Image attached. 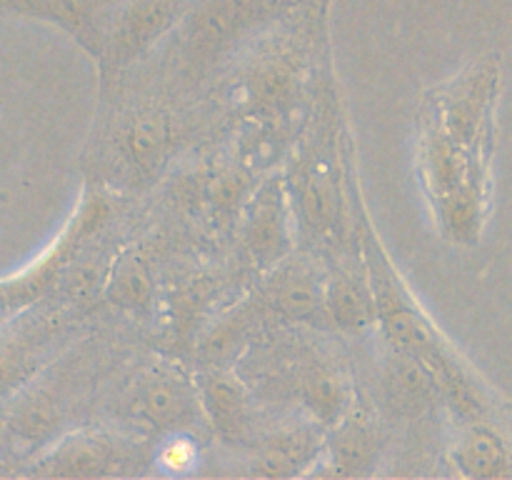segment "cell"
<instances>
[{
  "label": "cell",
  "instance_id": "6da1fadb",
  "mask_svg": "<svg viewBox=\"0 0 512 480\" xmlns=\"http://www.w3.org/2000/svg\"><path fill=\"white\" fill-rule=\"evenodd\" d=\"M498 63L475 60L425 98L418 173L435 218L455 243H475L490 205Z\"/></svg>",
  "mask_w": 512,
  "mask_h": 480
},
{
  "label": "cell",
  "instance_id": "7a4b0ae2",
  "mask_svg": "<svg viewBox=\"0 0 512 480\" xmlns=\"http://www.w3.org/2000/svg\"><path fill=\"white\" fill-rule=\"evenodd\" d=\"M108 213V203H105L100 195H85L83 203L75 208V213L70 215V220L65 223L63 233L45 248V253L38 255L30 265H25L20 273L5 278V308H23V305L33 303L38 295H43L45 290L55 283L60 270L73 260V255L78 253V248L85 243V238H90V235L108 220Z\"/></svg>",
  "mask_w": 512,
  "mask_h": 480
},
{
  "label": "cell",
  "instance_id": "3957f363",
  "mask_svg": "<svg viewBox=\"0 0 512 480\" xmlns=\"http://www.w3.org/2000/svg\"><path fill=\"white\" fill-rule=\"evenodd\" d=\"M130 415L155 433L190 430L203 410L200 385L175 365H158L135 383L130 393Z\"/></svg>",
  "mask_w": 512,
  "mask_h": 480
},
{
  "label": "cell",
  "instance_id": "277c9868",
  "mask_svg": "<svg viewBox=\"0 0 512 480\" xmlns=\"http://www.w3.org/2000/svg\"><path fill=\"white\" fill-rule=\"evenodd\" d=\"M178 13V0H118L105 20L98 58L113 68L133 63Z\"/></svg>",
  "mask_w": 512,
  "mask_h": 480
},
{
  "label": "cell",
  "instance_id": "5b68a950",
  "mask_svg": "<svg viewBox=\"0 0 512 480\" xmlns=\"http://www.w3.org/2000/svg\"><path fill=\"white\" fill-rule=\"evenodd\" d=\"M133 463V453L125 440L100 430H78L65 435L53 445L33 475L43 478H105V475L125 473V465Z\"/></svg>",
  "mask_w": 512,
  "mask_h": 480
},
{
  "label": "cell",
  "instance_id": "8992f818",
  "mask_svg": "<svg viewBox=\"0 0 512 480\" xmlns=\"http://www.w3.org/2000/svg\"><path fill=\"white\" fill-rule=\"evenodd\" d=\"M300 83L298 60L285 50H268L245 68L238 88V103L255 115L283 110Z\"/></svg>",
  "mask_w": 512,
  "mask_h": 480
},
{
  "label": "cell",
  "instance_id": "52a82bcc",
  "mask_svg": "<svg viewBox=\"0 0 512 480\" xmlns=\"http://www.w3.org/2000/svg\"><path fill=\"white\" fill-rule=\"evenodd\" d=\"M288 378L298 403H303L318 423H338L348 413V383L330 360L320 358L318 353L300 355L295 358Z\"/></svg>",
  "mask_w": 512,
  "mask_h": 480
},
{
  "label": "cell",
  "instance_id": "ba28073f",
  "mask_svg": "<svg viewBox=\"0 0 512 480\" xmlns=\"http://www.w3.org/2000/svg\"><path fill=\"white\" fill-rule=\"evenodd\" d=\"M173 120L160 108H140L120 128V160L135 178H150L173 148Z\"/></svg>",
  "mask_w": 512,
  "mask_h": 480
},
{
  "label": "cell",
  "instance_id": "9c48e42d",
  "mask_svg": "<svg viewBox=\"0 0 512 480\" xmlns=\"http://www.w3.org/2000/svg\"><path fill=\"white\" fill-rule=\"evenodd\" d=\"M293 193L300 218L315 235H333L340 223V178L325 155H315L295 173Z\"/></svg>",
  "mask_w": 512,
  "mask_h": 480
},
{
  "label": "cell",
  "instance_id": "30bf717a",
  "mask_svg": "<svg viewBox=\"0 0 512 480\" xmlns=\"http://www.w3.org/2000/svg\"><path fill=\"white\" fill-rule=\"evenodd\" d=\"M5 3L18 13L70 30L85 48L98 55L105 20L118 0H5Z\"/></svg>",
  "mask_w": 512,
  "mask_h": 480
},
{
  "label": "cell",
  "instance_id": "8fae6325",
  "mask_svg": "<svg viewBox=\"0 0 512 480\" xmlns=\"http://www.w3.org/2000/svg\"><path fill=\"white\" fill-rule=\"evenodd\" d=\"M378 455V430L373 428L370 418L360 410H348L335 423L328 443L320 450V460L328 468L320 470L323 475H363Z\"/></svg>",
  "mask_w": 512,
  "mask_h": 480
},
{
  "label": "cell",
  "instance_id": "7c38bea8",
  "mask_svg": "<svg viewBox=\"0 0 512 480\" xmlns=\"http://www.w3.org/2000/svg\"><path fill=\"white\" fill-rule=\"evenodd\" d=\"M245 243L260 265L283 263L288 255V210L278 185H268L255 195L245 220Z\"/></svg>",
  "mask_w": 512,
  "mask_h": 480
},
{
  "label": "cell",
  "instance_id": "4fadbf2b",
  "mask_svg": "<svg viewBox=\"0 0 512 480\" xmlns=\"http://www.w3.org/2000/svg\"><path fill=\"white\" fill-rule=\"evenodd\" d=\"M453 463L465 478H505L512 475V450L498 428L473 418L455 440Z\"/></svg>",
  "mask_w": 512,
  "mask_h": 480
},
{
  "label": "cell",
  "instance_id": "5bb4252c",
  "mask_svg": "<svg viewBox=\"0 0 512 480\" xmlns=\"http://www.w3.org/2000/svg\"><path fill=\"white\" fill-rule=\"evenodd\" d=\"M323 440L313 433L310 425L283 428L265 435L253 453V475L265 478H285V475L305 473V463H318Z\"/></svg>",
  "mask_w": 512,
  "mask_h": 480
},
{
  "label": "cell",
  "instance_id": "9a60e30c",
  "mask_svg": "<svg viewBox=\"0 0 512 480\" xmlns=\"http://www.w3.org/2000/svg\"><path fill=\"white\" fill-rule=\"evenodd\" d=\"M198 385L205 418L225 443H238L248 428V395L243 383L228 370H210Z\"/></svg>",
  "mask_w": 512,
  "mask_h": 480
},
{
  "label": "cell",
  "instance_id": "2e32d148",
  "mask_svg": "<svg viewBox=\"0 0 512 480\" xmlns=\"http://www.w3.org/2000/svg\"><path fill=\"white\" fill-rule=\"evenodd\" d=\"M265 298L280 318L303 320L325 305V285L305 263H285L270 278Z\"/></svg>",
  "mask_w": 512,
  "mask_h": 480
},
{
  "label": "cell",
  "instance_id": "e0dca14e",
  "mask_svg": "<svg viewBox=\"0 0 512 480\" xmlns=\"http://www.w3.org/2000/svg\"><path fill=\"white\" fill-rule=\"evenodd\" d=\"M325 308L340 328H365L378 320V298H375L373 280L360 278L353 270H340L325 285Z\"/></svg>",
  "mask_w": 512,
  "mask_h": 480
},
{
  "label": "cell",
  "instance_id": "ac0fdd59",
  "mask_svg": "<svg viewBox=\"0 0 512 480\" xmlns=\"http://www.w3.org/2000/svg\"><path fill=\"white\" fill-rule=\"evenodd\" d=\"M248 0H200L188 18V50L195 58L218 53L235 33Z\"/></svg>",
  "mask_w": 512,
  "mask_h": 480
},
{
  "label": "cell",
  "instance_id": "d6986e66",
  "mask_svg": "<svg viewBox=\"0 0 512 480\" xmlns=\"http://www.w3.org/2000/svg\"><path fill=\"white\" fill-rule=\"evenodd\" d=\"M105 295L113 305L128 313H145L153 303L155 285L148 260L138 248H128L118 255L108 273Z\"/></svg>",
  "mask_w": 512,
  "mask_h": 480
},
{
  "label": "cell",
  "instance_id": "ffe728a7",
  "mask_svg": "<svg viewBox=\"0 0 512 480\" xmlns=\"http://www.w3.org/2000/svg\"><path fill=\"white\" fill-rule=\"evenodd\" d=\"M390 363L385 370V385H388V395L398 408L403 410H423L433 403L440 393L435 385L433 375L408 353L390 348Z\"/></svg>",
  "mask_w": 512,
  "mask_h": 480
},
{
  "label": "cell",
  "instance_id": "44dd1931",
  "mask_svg": "<svg viewBox=\"0 0 512 480\" xmlns=\"http://www.w3.org/2000/svg\"><path fill=\"white\" fill-rule=\"evenodd\" d=\"M203 460L200 443L188 430L165 433L153 455V465L163 475H190Z\"/></svg>",
  "mask_w": 512,
  "mask_h": 480
}]
</instances>
